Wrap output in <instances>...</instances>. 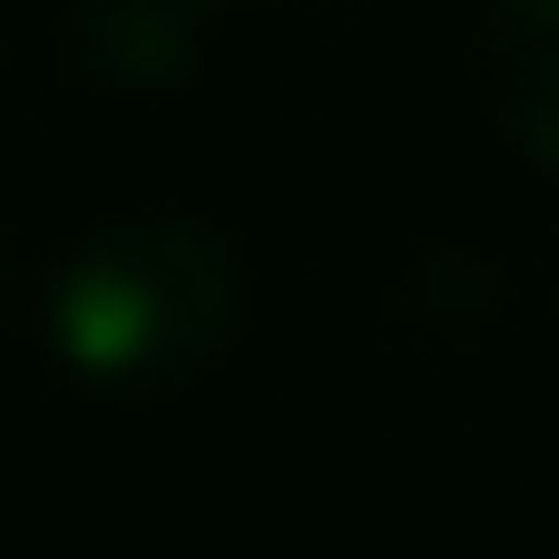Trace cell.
<instances>
[{
  "instance_id": "1",
  "label": "cell",
  "mask_w": 559,
  "mask_h": 559,
  "mask_svg": "<svg viewBox=\"0 0 559 559\" xmlns=\"http://www.w3.org/2000/svg\"><path fill=\"white\" fill-rule=\"evenodd\" d=\"M236 324V255L187 216H118L98 226L49 295V344L79 383L167 393L187 383Z\"/></svg>"
},
{
  "instance_id": "3",
  "label": "cell",
  "mask_w": 559,
  "mask_h": 559,
  "mask_svg": "<svg viewBox=\"0 0 559 559\" xmlns=\"http://www.w3.org/2000/svg\"><path fill=\"white\" fill-rule=\"evenodd\" d=\"M88 49H98V79H118V88H157V79H177V59H187V20L177 10H98L88 29H79Z\"/></svg>"
},
{
  "instance_id": "2",
  "label": "cell",
  "mask_w": 559,
  "mask_h": 559,
  "mask_svg": "<svg viewBox=\"0 0 559 559\" xmlns=\"http://www.w3.org/2000/svg\"><path fill=\"white\" fill-rule=\"evenodd\" d=\"M481 98L521 157L559 177V0H511L481 29Z\"/></svg>"
}]
</instances>
